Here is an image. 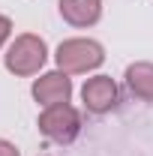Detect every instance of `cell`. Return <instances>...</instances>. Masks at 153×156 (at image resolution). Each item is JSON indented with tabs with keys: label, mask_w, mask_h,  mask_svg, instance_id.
<instances>
[{
	"label": "cell",
	"mask_w": 153,
	"mask_h": 156,
	"mask_svg": "<svg viewBox=\"0 0 153 156\" xmlns=\"http://www.w3.org/2000/svg\"><path fill=\"white\" fill-rule=\"evenodd\" d=\"M42 60H45V45H42V39L21 36L18 42L9 48V54H6V66H9L12 72H18V75H30V72H36L39 66H42Z\"/></svg>",
	"instance_id": "obj_1"
},
{
	"label": "cell",
	"mask_w": 153,
	"mask_h": 156,
	"mask_svg": "<svg viewBox=\"0 0 153 156\" xmlns=\"http://www.w3.org/2000/svg\"><path fill=\"white\" fill-rule=\"evenodd\" d=\"M102 60V51L96 42H87V39H69L63 42L57 51V63L66 69V72H81V69H90Z\"/></svg>",
	"instance_id": "obj_2"
},
{
	"label": "cell",
	"mask_w": 153,
	"mask_h": 156,
	"mask_svg": "<svg viewBox=\"0 0 153 156\" xmlns=\"http://www.w3.org/2000/svg\"><path fill=\"white\" fill-rule=\"evenodd\" d=\"M39 129H42L45 135L57 138V141H69V138L78 132V114L66 105V102L51 105L45 114L39 117Z\"/></svg>",
	"instance_id": "obj_3"
},
{
	"label": "cell",
	"mask_w": 153,
	"mask_h": 156,
	"mask_svg": "<svg viewBox=\"0 0 153 156\" xmlns=\"http://www.w3.org/2000/svg\"><path fill=\"white\" fill-rule=\"evenodd\" d=\"M33 93H36L39 102H45V105H60V102H66L69 99V78L66 75H45L36 81V87H33Z\"/></svg>",
	"instance_id": "obj_4"
},
{
	"label": "cell",
	"mask_w": 153,
	"mask_h": 156,
	"mask_svg": "<svg viewBox=\"0 0 153 156\" xmlns=\"http://www.w3.org/2000/svg\"><path fill=\"white\" fill-rule=\"evenodd\" d=\"M114 96H117L114 81L105 78V75H99V78H93V81L84 84V102H87L93 111H105V108H111Z\"/></svg>",
	"instance_id": "obj_5"
},
{
	"label": "cell",
	"mask_w": 153,
	"mask_h": 156,
	"mask_svg": "<svg viewBox=\"0 0 153 156\" xmlns=\"http://www.w3.org/2000/svg\"><path fill=\"white\" fill-rule=\"evenodd\" d=\"M60 12L66 21L84 27L99 18V0H60Z\"/></svg>",
	"instance_id": "obj_6"
},
{
	"label": "cell",
	"mask_w": 153,
	"mask_h": 156,
	"mask_svg": "<svg viewBox=\"0 0 153 156\" xmlns=\"http://www.w3.org/2000/svg\"><path fill=\"white\" fill-rule=\"evenodd\" d=\"M129 84L138 96L144 99H153V66L150 63H138L129 69Z\"/></svg>",
	"instance_id": "obj_7"
},
{
	"label": "cell",
	"mask_w": 153,
	"mask_h": 156,
	"mask_svg": "<svg viewBox=\"0 0 153 156\" xmlns=\"http://www.w3.org/2000/svg\"><path fill=\"white\" fill-rule=\"evenodd\" d=\"M0 156H18V153H15V147H9V144L0 141Z\"/></svg>",
	"instance_id": "obj_8"
},
{
	"label": "cell",
	"mask_w": 153,
	"mask_h": 156,
	"mask_svg": "<svg viewBox=\"0 0 153 156\" xmlns=\"http://www.w3.org/2000/svg\"><path fill=\"white\" fill-rule=\"evenodd\" d=\"M6 33H9V21H6V18H0V42L6 39Z\"/></svg>",
	"instance_id": "obj_9"
}]
</instances>
